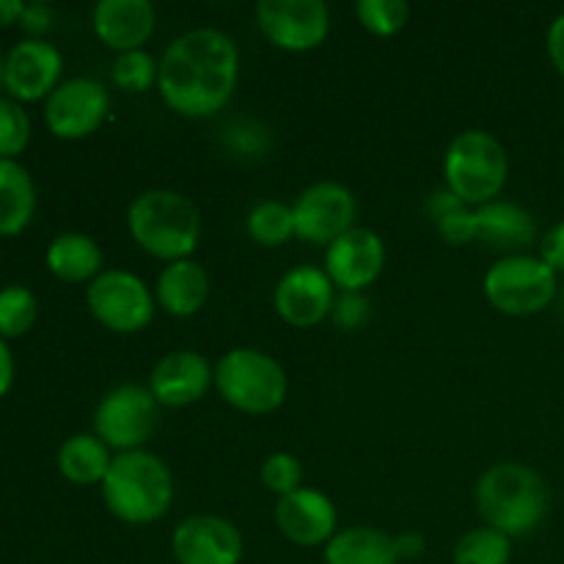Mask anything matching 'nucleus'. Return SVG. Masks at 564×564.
Instances as JSON below:
<instances>
[{"label":"nucleus","instance_id":"17","mask_svg":"<svg viewBox=\"0 0 564 564\" xmlns=\"http://www.w3.org/2000/svg\"><path fill=\"white\" fill-rule=\"evenodd\" d=\"M275 527L290 543L303 549L328 545L336 534V507L325 494L301 488L275 505Z\"/></svg>","mask_w":564,"mask_h":564},{"label":"nucleus","instance_id":"6","mask_svg":"<svg viewBox=\"0 0 564 564\" xmlns=\"http://www.w3.org/2000/svg\"><path fill=\"white\" fill-rule=\"evenodd\" d=\"M218 394L231 408L251 416H264L284 405L286 375L281 364L257 347H235L215 367Z\"/></svg>","mask_w":564,"mask_h":564},{"label":"nucleus","instance_id":"38","mask_svg":"<svg viewBox=\"0 0 564 564\" xmlns=\"http://www.w3.org/2000/svg\"><path fill=\"white\" fill-rule=\"evenodd\" d=\"M549 55L551 64H554L556 72L564 77V14L556 17L549 28Z\"/></svg>","mask_w":564,"mask_h":564},{"label":"nucleus","instance_id":"5","mask_svg":"<svg viewBox=\"0 0 564 564\" xmlns=\"http://www.w3.org/2000/svg\"><path fill=\"white\" fill-rule=\"evenodd\" d=\"M446 191L466 207H485L501 196L510 176V158L499 138L485 130H466L444 154Z\"/></svg>","mask_w":564,"mask_h":564},{"label":"nucleus","instance_id":"10","mask_svg":"<svg viewBox=\"0 0 564 564\" xmlns=\"http://www.w3.org/2000/svg\"><path fill=\"white\" fill-rule=\"evenodd\" d=\"M110 110L108 88L94 77L64 80L44 99V121L61 141H83L105 124Z\"/></svg>","mask_w":564,"mask_h":564},{"label":"nucleus","instance_id":"19","mask_svg":"<svg viewBox=\"0 0 564 564\" xmlns=\"http://www.w3.org/2000/svg\"><path fill=\"white\" fill-rule=\"evenodd\" d=\"M158 25V11L149 0H99L94 9V31L99 42L116 53L143 50Z\"/></svg>","mask_w":564,"mask_h":564},{"label":"nucleus","instance_id":"33","mask_svg":"<svg viewBox=\"0 0 564 564\" xmlns=\"http://www.w3.org/2000/svg\"><path fill=\"white\" fill-rule=\"evenodd\" d=\"M438 231L449 246H466V242L477 240V209L457 207L455 213L444 215V218L438 220Z\"/></svg>","mask_w":564,"mask_h":564},{"label":"nucleus","instance_id":"8","mask_svg":"<svg viewBox=\"0 0 564 564\" xmlns=\"http://www.w3.org/2000/svg\"><path fill=\"white\" fill-rule=\"evenodd\" d=\"M158 408L147 386H119L99 400L94 411V435L119 455L138 452L158 427Z\"/></svg>","mask_w":564,"mask_h":564},{"label":"nucleus","instance_id":"32","mask_svg":"<svg viewBox=\"0 0 564 564\" xmlns=\"http://www.w3.org/2000/svg\"><path fill=\"white\" fill-rule=\"evenodd\" d=\"M262 482L264 488L273 490L279 499L295 494L303 488V466L290 452H275L262 463Z\"/></svg>","mask_w":564,"mask_h":564},{"label":"nucleus","instance_id":"41","mask_svg":"<svg viewBox=\"0 0 564 564\" xmlns=\"http://www.w3.org/2000/svg\"><path fill=\"white\" fill-rule=\"evenodd\" d=\"M22 11H25L22 0H0V28L20 25Z\"/></svg>","mask_w":564,"mask_h":564},{"label":"nucleus","instance_id":"34","mask_svg":"<svg viewBox=\"0 0 564 564\" xmlns=\"http://www.w3.org/2000/svg\"><path fill=\"white\" fill-rule=\"evenodd\" d=\"M330 317H334V323L339 325L341 330H356L369 319V303L364 301L361 292H345V295L334 303Z\"/></svg>","mask_w":564,"mask_h":564},{"label":"nucleus","instance_id":"28","mask_svg":"<svg viewBox=\"0 0 564 564\" xmlns=\"http://www.w3.org/2000/svg\"><path fill=\"white\" fill-rule=\"evenodd\" d=\"M512 540L490 527L471 529L455 545V564H510Z\"/></svg>","mask_w":564,"mask_h":564},{"label":"nucleus","instance_id":"16","mask_svg":"<svg viewBox=\"0 0 564 564\" xmlns=\"http://www.w3.org/2000/svg\"><path fill=\"white\" fill-rule=\"evenodd\" d=\"M386 264V246L372 229L352 226L325 251V273L341 292H361L378 281Z\"/></svg>","mask_w":564,"mask_h":564},{"label":"nucleus","instance_id":"7","mask_svg":"<svg viewBox=\"0 0 564 564\" xmlns=\"http://www.w3.org/2000/svg\"><path fill=\"white\" fill-rule=\"evenodd\" d=\"M485 297L507 317H532L556 297V273L540 257H505L485 273Z\"/></svg>","mask_w":564,"mask_h":564},{"label":"nucleus","instance_id":"23","mask_svg":"<svg viewBox=\"0 0 564 564\" xmlns=\"http://www.w3.org/2000/svg\"><path fill=\"white\" fill-rule=\"evenodd\" d=\"M36 215V185L20 160L0 158V237H17Z\"/></svg>","mask_w":564,"mask_h":564},{"label":"nucleus","instance_id":"12","mask_svg":"<svg viewBox=\"0 0 564 564\" xmlns=\"http://www.w3.org/2000/svg\"><path fill=\"white\" fill-rule=\"evenodd\" d=\"M295 213V235L312 246H330L352 229L356 220V198L339 182H317L306 187L292 204Z\"/></svg>","mask_w":564,"mask_h":564},{"label":"nucleus","instance_id":"11","mask_svg":"<svg viewBox=\"0 0 564 564\" xmlns=\"http://www.w3.org/2000/svg\"><path fill=\"white\" fill-rule=\"evenodd\" d=\"M257 25L275 47L306 53L328 36L330 11L323 0H259Z\"/></svg>","mask_w":564,"mask_h":564},{"label":"nucleus","instance_id":"14","mask_svg":"<svg viewBox=\"0 0 564 564\" xmlns=\"http://www.w3.org/2000/svg\"><path fill=\"white\" fill-rule=\"evenodd\" d=\"M171 551L180 564H240L246 554L240 529L220 516H191L174 529Z\"/></svg>","mask_w":564,"mask_h":564},{"label":"nucleus","instance_id":"20","mask_svg":"<svg viewBox=\"0 0 564 564\" xmlns=\"http://www.w3.org/2000/svg\"><path fill=\"white\" fill-rule=\"evenodd\" d=\"M477 240L496 251H512V257L532 246L538 237L532 213L516 202H490L477 207Z\"/></svg>","mask_w":564,"mask_h":564},{"label":"nucleus","instance_id":"40","mask_svg":"<svg viewBox=\"0 0 564 564\" xmlns=\"http://www.w3.org/2000/svg\"><path fill=\"white\" fill-rule=\"evenodd\" d=\"M14 386V356L9 350V341L0 339V400L11 391Z\"/></svg>","mask_w":564,"mask_h":564},{"label":"nucleus","instance_id":"30","mask_svg":"<svg viewBox=\"0 0 564 564\" xmlns=\"http://www.w3.org/2000/svg\"><path fill=\"white\" fill-rule=\"evenodd\" d=\"M358 22L375 36H394L405 28L411 6L405 0H358Z\"/></svg>","mask_w":564,"mask_h":564},{"label":"nucleus","instance_id":"27","mask_svg":"<svg viewBox=\"0 0 564 564\" xmlns=\"http://www.w3.org/2000/svg\"><path fill=\"white\" fill-rule=\"evenodd\" d=\"M39 301L28 286L9 284L0 290V339H20L36 325Z\"/></svg>","mask_w":564,"mask_h":564},{"label":"nucleus","instance_id":"35","mask_svg":"<svg viewBox=\"0 0 564 564\" xmlns=\"http://www.w3.org/2000/svg\"><path fill=\"white\" fill-rule=\"evenodd\" d=\"M55 22V14L50 6H42V3H25V11H22L20 17V28L28 33V39H44V33L53 28Z\"/></svg>","mask_w":564,"mask_h":564},{"label":"nucleus","instance_id":"39","mask_svg":"<svg viewBox=\"0 0 564 564\" xmlns=\"http://www.w3.org/2000/svg\"><path fill=\"white\" fill-rule=\"evenodd\" d=\"M427 543L419 532H402L394 538V551H397V560H419L424 554Z\"/></svg>","mask_w":564,"mask_h":564},{"label":"nucleus","instance_id":"9","mask_svg":"<svg viewBox=\"0 0 564 564\" xmlns=\"http://www.w3.org/2000/svg\"><path fill=\"white\" fill-rule=\"evenodd\" d=\"M86 306L99 325L113 334H138L154 317V297L138 275L105 270L86 286Z\"/></svg>","mask_w":564,"mask_h":564},{"label":"nucleus","instance_id":"15","mask_svg":"<svg viewBox=\"0 0 564 564\" xmlns=\"http://www.w3.org/2000/svg\"><path fill=\"white\" fill-rule=\"evenodd\" d=\"M334 290L336 286L325 273V268H314V264L292 268L275 284V312L284 323L295 325V328H314L334 312Z\"/></svg>","mask_w":564,"mask_h":564},{"label":"nucleus","instance_id":"2","mask_svg":"<svg viewBox=\"0 0 564 564\" xmlns=\"http://www.w3.org/2000/svg\"><path fill=\"white\" fill-rule=\"evenodd\" d=\"M474 499H477V510L485 527L512 540L532 534L545 521L551 507V490L534 468L510 460L496 463L479 477Z\"/></svg>","mask_w":564,"mask_h":564},{"label":"nucleus","instance_id":"37","mask_svg":"<svg viewBox=\"0 0 564 564\" xmlns=\"http://www.w3.org/2000/svg\"><path fill=\"white\" fill-rule=\"evenodd\" d=\"M457 207H466V204H463L452 191H438L427 198V215L435 220V224H438L444 215L455 213Z\"/></svg>","mask_w":564,"mask_h":564},{"label":"nucleus","instance_id":"36","mask_svg":"<svg viewBox=\"0 0 564 564\" xmlns=\"http://www.w3.org/2000/svg\"><path fill=\"white\" fill-rule=\"evenodd\" d=\"M540 259H543L554 273H564V220L545 231L543 242H540Z\"/></svg>","mask_w":564,"mask_h":564},{"label":"nucleus","instance_id":"29","mask_svg":"<svg viewBox=\"0 0 564 564\" xmlns=\"http://www.w3.org/2000/svg\"><path fill=\"white\" fill-rule=\"evenodd\" d=\"M31 116L25 105L11 97H0V158L17 160L31 143Z\"/></svg>","mask_w":564,"mask_h":564},{"label":"nucleus","instance_id":"18","mask_svg":"<svg viewBox=\"0 0 564 564\" xmlns=\"http://www.w3.org/2000/svg\"><path fill=\"white\" fill-rule=\"evenodd\" d=\"M215 383V369L209 367L202 352L180 350L160 358L158 367L149 378V391L154 394L158 405L187 408L202 400Z\"/></svg>","mask_w":564,"mask_h":564},{"label":"nucleus","instance_id":"31","mask_svg":"<svg viewBox=\"0 0 564 564\" xmlns=\"http://www.w3.org/2000/svg\"><path fill=\"white\" fill-rule=\"evenodd\" d=\"M160 75V64L147 53V50H132V53H121L119 58L113 61V77L116 86L121 91H132L141 94L147 88H152V83H158Z\"/></svg>","mask_w":564,"mask_h":564},{"label":"nucleus","instance_id":"42","mask_svg":"<svg viewBox=\"0 0 564 564\" xmlns=\"http://www.w3.org/2000/svg\"><path fill=\"white\" fill-rule=\"evenodd\" d=\"M3 64H6V55L0 53V88H3Z\"/></svg>","mask_w":564,"mask_h":564},{"label":"nucleus","instance_id":"24","mask_svg":"<svg viewBox=\"0 0 564 564\" xmlns=\"http://www.w3.org/2000/svg\"><path fill=\"white\" fill-rule=\"evenodd\" d=\"M55 463H58V471L66 482L86 488V485H102L113 457L97 435L77 433L61 444Z\"/></svg>","mask_w":564,"mask_h":564},{"label":"nucleus","instance_id":"13","mask_svg":"<svg viewBox=\"0 0 564 564\" xmlns=\"http://www.w3.org/2000/svg\"><path fill=\"white\" fill-rule=\"evenodd\" d=\"M61 75H64V55L55 44L44 39H22L6 55V97L22 105L47 99L61 86Z\"/></svg>","mask_w":564,"mask_h":564},{"label":"nucleus","instance_id":"26","mask_svg":"<svg viewBox=\"0 0 564 564\" xmlns=\"http://www.w3.org/2000/svg\"><path fill=\"white\" fill-rule=\"evenodd\" d=\"M248 235L262 248H279L295 235V213L284 202H262L248 215Z\"/></svg>","mask_w":564,"mask_h":564},{"label":"nucleus","instance_id":"3","mask_svg":"<svg viewBox=\"0 0 564 564\" xmlns=\"http://www.w3.org/2000/svg\"><path fill=\"white\" fill-rule=\"evenodd\" d=\"M99 488L108 510L132 527L160 521L174 501L171 468L143 449L116 455Z\"/></svg>","mask_w":564,"mask_h":564},{"label":"nucleus","instance_id":"21","mask_svg":"<svg viewBox=\"0 0 564 564\" xmlns=\"http://www.w3.org/2000/svg\"><path fill=\"white\" fill-rule=\"evenodd\" d=\"M154 297H158V306L169 312L171 317H193V314L202 312L209 297L207 270L193 259L165 264L158 286H154Z\"/></svg>","mask_w":564,"mask_h":564},{"label":"nucleus","instance_id":"4","mask_svg":"<svg viewBox=\"0 0 564 564\" xmlns=\"http://www.w3.org/2000/svg\"><path fill=\"white\" fill-rule=\"evenodd\" d=\"M127 226L138 246L165 262H182L202 240V215L196 204L176 191H147L130 204Z\"/></svg>","mask_w":564,"mask_h":564},{"label":"nucleus","instance_id":"22","mask_svg":"<svg viewBox=\"0 0 564 564\" xmlns=\"http://www.w3.org/2000/svg\"><path fill=\"white\" fill-rule=\"evenodd\" d=\"M44 264L55 279L66 284H91L102 270V248L97 240L80 231H66L58 235L44 251Z\"/></svg>","mask_w":564,"mask_h":564},{"label":"nucleus","instance_id":"25","mask_svg":"<svg viewBox=\"0 0 564 564\" xmlns=\"http://www.w3.org/2000/svg\"><path fill=\"white\" fill-rule=\"evenodd\" d=\"M394 538L372 527L336 532L325 545V564H397Z\"/></svg>","mask_w":564,"mask_h":564},{"label":"nucleus","instance_id":"1","mask_svg":"<svg viewBox=\"0 0 564 564\" xmlns=\"http://www.w3.org/2000/svg\"><path fill=\"white\" fill-rule=\"evenodd\" d=\"M240 50L218 28H196L169 44L160 58L158 86L165 105L187 119H207L235 97Z\"/></svg>","mask_w":564,"mask_h":564}]
</instances>
